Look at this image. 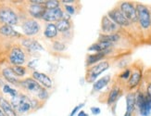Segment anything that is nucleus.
Here are the masks:
<instances>
[{"label": "nucleus", "instance_id": "2eb2a0df", "mask_svg": "<svg viewBox=\"0 0 151 116\" xmlns=\"http://www.w3.org/2000/svg\"><path fill=\"white\" fill-rule=\"evenodd\" d=\"M119 26L113 22L107 16L104 15L102 17L101 20V32L103 35H111V34H115L116 32L119 30Z\"/></svg>", "mask_w": 151, "mask_h": 116}, {"label": "nucleus", "instance_id": "f704fd0d", "mask_svg": "<svg viewBox=\"0 0 151 116\" xmlns=\"http://www.w3.org/2000/svg\"><path fill=\"white\" fill-rule=\"evenodd\" d=\"M147 95L149 97V99H151V82L147 85Z\"/></svg>", "mask_w": 151, "mask_h": 116}, {"label": "nucleus", "instance_id": "393cba45", "mask_svg": "<svg viewBox=\"0 0 151 116\" xmlns=\"http://www.w3.org/2000/svg\"><path fill=\"white\" fill-rule=\"evenodd\" d=\"M0 35L6 36V37H17V36H21L19 33L13 29L12 26H9V25H6V24H2L0 26Z\"/></svg>", "mask_w": 151, "mask_h": 116}, {"label": "nucleus", "instance_id": "c756f323", "mask_svg": "<svg viewBox=\"0 0 151 116\" xmlns=\"http://www.w3.org/2000/svg\"><path fill=\"white\" fill-rule=\"evenodd\" d=\"M52 48H53L56 52H63L64 50H66L67 48H66V45L62 41H60V39H57L52 43Z\"/></svg>", "mask_w": 151, "mask_h": 116}, {"label": "nucleus", "instance_id": "6e6552de", "mask_svg": "<svg viewBox=\"0 0 151 116\" xmlns=\"http://www.w3.org/2000/svg\"><path fill=\"white\" fill-rule=\"evenodd\" d=\"M118 8L121 10L122 15L131 22V24L137 22L136 9L134 3L130 1H122L119 4Z\"/></svg>", "mask_w": 151, "mask_h": 116}, {"label": "nucleus", "instance_id": "f257e3e1", "mask_svg": "<svg viewBox=\"0 0 151 116\" xmlns=\"http://www.w3.org/2000/svg\"><path fill=\"white\" fill-rule=\"evenodd\" d=\"M11 105L18 114H25L32 111L41 108L43 102L38 100L35 97H29L25 94H18L14 98H11Z\"/></svg>", "mask_w": 151, "mask_h": 116}, {"label": "nucleus", "instance_id": "4468645a", "mask_svg": "<svg viewBox=\"0 0 151 116\" xmlns=\"http://www.w3.org/2000/svg\"><path fill=\"white\" fill-rule=\"evenodd\" d=\"M32 78L35 79L39 85H41L44 88L47 89V90L53 87V82H52L50 77L45 73L34 71L32 73Z\"/></svg>", "mask_w": 151, "mask_h": 116}, {"label": "nucleus", "instance_id": "dca6fc26", "mask_svg": "<svg viewBox=\"0 0 151 116\" xmlns=\"http://www.w3.org/2000/svg\"><path fill=\"white\" fill-rule=\"evenodd\" d=\"M55 25L57 27L58 34L65 35V34L70 33L71 27H73V22H71L70 17H64L61 20L55 22Z\"/></svg>", "mask_w": 151, "mask_h": 116}, {"label": "nucleus", "instance_id": "423d86ee", "mask_svg": "<svg viewBox=\"0 0 151 116\" xmlns=\"http://www.w3.org/2000/svg\"><path fill=\"white\" fill-rule=\"evenodd\" d=\"M0 23L9 25H17L19 23V16L16 12L9 7L0 8Z\"/></svg>", "mask_w": 151, "mask_h": 116}, {"label": "nucleus", "instance_id": "5701e85b", "mask_svg": "<svg viewBox=\"0 0 151 116\" xmlns=\"http://www.w3.org/2000/svg\"><path fill=\"white\" fill-rule=\"evenodd\" d=\"M2 75L9 84H12V85H14V86H19V81H21V79L18 78V77L14 74V73L12 72V70H11L10 67L3 69Z\"/></svg>", "mask_w": 151, "mask_h": 116}, {"label": "nucleus", "instance_id": "f8f14e48", "mask_svg": "<svg viewBox=\"0 0 151 116\" xmlns=\"http://www.w3.org/2000/svg\"><path fill=\"white\" fill-rule=\"evenodd\" d=\"M29 6L27 11L29 15L31 16V18L32 19H42L43 13L45 11V8H44V3L45 1H41V0H32V1H29Z\"/></svg>", "mask_w": 151, "mask_h": 116}, {"label": "nucleus", "instance_id": "6ab92c4d", "mask_svg": "<svg viewBox=\"0 0 151 116\" xmlns=\"http://www.w3.org/2000/svg\"><path fill=\"white\" fill-rule=\"evenodd\" d=\"M58 32L57 30V27L55 23H47L45 26L44 29V36L47 38V39L52 40V41H55L58 39Z\"/></svg>", "mask_w": 151, "mask_h": 116}, {"label": "nucleus", "instance_id": "c85d7f7f", "mask_svg": "<svg viewBox=\"0 0 151 116\" xmlns=\"http://www.w3.org/2000/svg\"><path fill=\"white\" fill-rule=\"evenodd\" d=\"M79 1H77L75 4H69V5H63L61 4V6H63V10L64 12H66V13L69 15V16H73L74 15L76 12H77V8H76V5L78 4Z\"/></svg>", "mask_w": 151, "mask_h": 116}, {"label": "nucleus", "instance_id": "9b49d317", "mask_svg": "<svg viewBox=\"0 0 151 116\" xmlns=\"http://www.w3.org/2000/svg\"><path fill=\"white\" fill-rule=\"evenodd\" d=\"M107 16L113 22H115L119 27L128 28L131 26V22L127 19L122 15L119 8H115L108 12Z\"/></svg>", "mask_w": 151, "mask_h": 116}, {"label": "nucleus", "instance_id": "4be33fe9", "mask_svg": "<svg viewBox=\"0 0 151 116\" xmlns=\"http://www.w3.org/2000/svg\"><path fill=\"white\" fill-rule=\"evenodd\" d=\"M22 45L29 51H38V50L43 49V48L40 44H39L36 40L32 39V38H30V37L22 39Z\"/></svg>", "mask_w": 151, "mask_h": 116}, {"label": "nucleus", "instance_id": "412c9836", "mask_svg": "<svg viewBox=\"0 0 151 116\" xmlns=\"http://www.w3.org/2000/svg\"><path fill=\"white\" fill-rule=\"evenodd\" d=\"M122 88L119 86H114L112 88L110 89V91L107 97V104L109 106L114 104V103L119 99V98L122 95Z\"/></svg>", "mask_w": 151, "mask_h": 116}, {"label": "nucleus", "instance_id": "1a4fd4ad", "mask_svg": "<svg viewBox=\"0 0 151 116\" xmlns=\"http://www.w3.org/2000/svg\"><path fill=\"white\" fill-rule=\"evenodd\" d=\"M9 61L12 66L26 63V53L21 47H13L9 54Z\"/></svg>", "mask_w": 151, "mask_h": 116}, {"label": "nucleus", "instance_id": "c9c22d12", "mask_svg": "<svg viewBox=\"0 0 151 116\" xmlns=\"http://www.w3.org/2000/svg\"><path fill=\"white\" fill-rule=\"evenodd\" d=\"M77 116H88V114H87V113H85L83 111H80V112H78Z\"/></svg>", "mask_w": 151, "mask_h": 116}, {"label": "nucleus", "instance_id": "7c9ffc66", "mask_svg": "<svg viewBox=\"0 0 151 116\" xmlns=\"http://www.w3.org/2000/svg\"><path fill=\"white\" fill-rule=\"evenodd\" d=\"M3 91H4V93H8V94H9V95L11 96V98H14V97H16V96L19 94L15 89L11 88L9 85H5V86H4V87H3Z\"/></svg>", "mask_w": 151, "mask_h": 116}, {"label": "nucleus", "instance_id": "e433bc0d", "mask_svg": "<svg viewBox=\"0 0 151 116\" xmlns=\"http://www.w3.org/2000/svg\"><path fill=\"white\" fill-rule=\"evenodd\" d=\"M0 116H6V115H5V113L3 112V111H2L1 109H0Z\"/></svg>", "mask_w": 151, "mask_h": 116}, {"label": "nucleus", "instance_id": "cd10ccee", "mask_svg": "<svg viewBox=\"0 0 151 116\" xmlns=\"http://www.w3.org/2000/svg\"><path fill=\"white\" fill-rule=\"evenodd\" d=\"M61 7V3L58 0H47L44 3L45 9H54Z\"/></svg>", "mask_w": 151, "mask_h": 116}, {"label": "nucleus", "instance_id": "9d476101", "mask_svg": "<svg viewBox=\"0 0 151 116\" xmlns=\"http://www.w3.org/2000/svg\"><path fill=\"white\" fill-rule=\"evenodd\" d=\"M65 16V12L61 7L54 9H45L41 20L47 23H55Z\"/></svg>", "mask_w": 151, "mask_h": 116}, {"label": "nucleus", "instance_id": "a211bd4d", "mask_svg": "<svg viewBox=\"0 0 151 116\" xmlns=\"http://www.w3.org/2000/svg\"><path fill=\"white\" fill-rule=\"evenodd\" d=\"M109 52H99V53H94V54H88L85 60V65L86 67H91L95 64L104 61V58L106 57Z\"/></svg>", "mask_w": 151, "mask_h": 116}, {"label": "nucleus", "instance_id": "72a5a7b5", "mask_svg": "<svg viewBox=\"0 0 151 116\" xmlns=\"http://www.w3.org/2000/svg\"><path fill=\"white\" fill-rule=\"evenodd\" d=\"M90 110H91V112L93 113L94 115H98L101 112V110L98 107H92Z\"/></svg>", "mask_w": 151, "mask_h": 116}, {"label": "nucleus", "instance_id": "f3484780", "mask_svg": "<svg viewBox=\"0 0 151 116\" xmlns=\"http://www.w3.org/2000/svg\"><path fill=\"white\" fill-rule=\"evenodd\" d=\"M135 99H136V93L130 91L126 95V112L124 116H133L135 111Z\"/></svg>", "mask_w": 151, "mask_h": 116}, {"label": "nucleus", "instance_id": "20e7f679", "mask_svg": "<svg viewBox=\"0 0 151 116\" xmlns=\"http://www.w3.org/2000/svg\"><path fill=\"white\" fill-rule=\"evenodd\" d=\"M110 64L108 61H102L93 66L88 67L85 73V80L87 83H95L97 77L104 72H106Z\"/></svg>", "mask_w": 151, "mask_h": 116}, {"label": "nucleus", "instance_id": "473e14b6", "mask_svg": "<svg viewBox=\"0 0 151 116\" xmlns=\"http://www.w3.org/2000/svg\"><path fill=\"white\" fill-rule=\"evenodd\" d=\"M83 105H84V103H81V104H79V105H77L73 111H71V112L70 113V115L69 116H74L76 113H78L79 112V110H80L81 108H83Z\"/></svg>", "mask_w": 151, "mask_h": 116}, {"label": "nucleus", "instance_id": "bb28decb", "mask_svg": "<svg viewBox=\"0 0 151 116\" xmlns=\"http://www.w3.org/2000/svg\"><path fill=\"white\" fill-rule=\"evenodd\" d=\"M12 72L18 77V78H22V77L25 76L26 73H27V69H26L23 65H16V66H11L10 67Z\"/></svg>", "mask_w": 151, "mask_h": 116}, {"label": "nucleus", "instance_id": "ddd939ff", "mask_svg": "<svg viewBox=\"0 0 151 116\" xmlns=\"http://www.w3.org/2000/svg\"><path fill=\"white\" fill-rule=\"evenodd\" d=\"M142 69L139 67H134L133 70H131V75L129 79L126 82L127 89L129 91H132L133 89L136 88L139 86V84L142 80Z\"/></svg>", "mask_w": 151, "mask_h": 116}, {"label": "nucleus", "instance_id": "a878e982", "mask_svg": "<svg viewBox=\"0 0 151 116\" xmlns=\"http://www.w3.org/2000/svg\"><path fill=\"white\" fill-rule=\"evenodd\" d=\"M121 39V36L119 34H111V35H103L101 34L99 35V38H98V41H104V42H109L111 44H114L116 42H118Z\"/></svg>", "mask_w": 151, "mask_h": 116}, {"label": "nucleus", "instance_id": "7ed1b4c3", "mask_svg": "<svg viewBox=\"0 0 151 116\" xmlns=\"http://www.w3.org/2000/svg\"><path fill=\"white\" fill-rule=\"evenodd\" d=\"M137 22L139 26L145 31H147L151 28V10L147 6L142 3L135 4Z\"/></svg>", "mask_w": 151, "mask_h": 116}, {"label": "nucleus", "instance_id": "aec40b11", "mask_svg": "<svg viewBox=\"0 0 151 116\" xmlns=\"http://www.w3.org/2000/svg\"><path fill=\"white\" fill-rule=\"evenodd\" d=\"M0 109L2 110L6 116H17L14 108L12 107L11 103L3 97H0Z\"/></svg>", "mask_w": 151, "mask_h": 116}, {"label": "nucleus", "instance_id": "0eeeda50", "mask_svg": "<svg viewBox=\"0 0 151 116\" xmlns=\"http://www.w3.org/2000/svg\"><path fill=\"white\" fill-rule=\"evenodd\" d=\"M22 29L23 34L28 37L35 36L39 35V33L41 32L40 23L38 22L37 20L32 18H28L22 22Z\"/></svg>", "mask_w": 151, "mask_h": 116}, {"label": "nucleus", "instance_id": "b1692460", "mask_svg": "<svg viewBox=\"0 0 151 116\" xmlns=\"http://www.w3.org/2000/svg\"><path fill=\"white\" fill-rule=\"evenodd\" d=\"M111 78L109 75H105L103 77H101L100 79H98L97 81H96L93 84V91L94 92H98L102 90L105 86H107L109 82H110Z\"/></svg>", "mask_w": 151, "mask_h": 116}, {"label": "nucleus", "instance_id": "39448f33", "mask_svg": "<svg viewBox=\"0 0 151 116\" xmlns=\"http://www.w3.org/2000/svg\"><path fill=\"white\" fill-rule=\"evenodd\" d=\"M135 107L138 109L140 115L148 116L150 114V112H151V99L147 95V93H143L141 91L136 93Z\"/></svg>", "mask_w": 151, "mask_h": 116}, {"label": "nucleus", "instance_id": "2f4dec72", "mask_svg": "<svg viewBox=\"0 0 151 116\" xmlns=\"http://www.w3.org/2000/svg\"><path fill=\"white\" fill-rule=\"evenodd\" d=\"M131 75V69H126L119 75V78L122 80H128Z\"/></svg>", "mask_w": 151, "mask_h": 116}, {"label": "nucleus", "instance_id": "f03ea898", "mask_svg": "<svg viewBox=\"0 0 151 116\" xmlns=\"http://www.w3.org/2000/svg\"><path fill=\"white\" fill-rule=\"evenodd\" d=\"M19 86H22L26 92H28L32 97H35V98H36L38 100H40L43 103L47 101L49 97L47 89L44 88L41 85H39L32 77H27V78L21 80Z\"/></svg>", "mask_w": 151, "mask_h": 116}]
</instances>
